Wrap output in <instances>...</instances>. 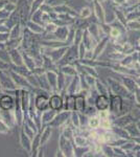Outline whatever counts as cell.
<instances>
[{
	"instance_id": "obj_1",
	"label": "cell",
	"mask_w": 140,
	"mask_h": 157,
	"mask_svg": "<svg viewBox=\"0 0 140 157\" xmlns=\"http://www.w3.org/2000/svg\"><path fill=\"white\" fill-rule=\"evenodd\" d=\"M0 132H7V128L2 121H0Z\"/></svg>"
}]
</instances>
